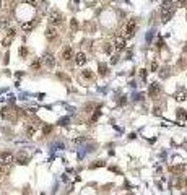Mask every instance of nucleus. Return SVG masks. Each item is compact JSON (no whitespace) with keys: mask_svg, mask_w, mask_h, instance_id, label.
<instances>
[{"mask_svg":"<svg viewBox=\"0 0 187 195\" xmlns=\"http://www.w3.org/2000/svg\"><path fill=\"white\" fill-rule=\"evenodd\" d=\"M11 163H15V156L11 153H2L0 154V164H2V166H10Z\"/></svg>","mask_w":187,"mask_h":195,"instance_id":"7ed1b4c3","label":"nucleus"},{"mask_svg":"<svg viewBox=\"0 0 187 195\" xmlns=\"http://www.w3.org/2000/svg\"><path fill=\"white\" fill-rule=\"evenodd\" d=\"M156 68H158V63H156V62H151V63H150V70H151V72H155Z\"/></svg>","mask_w":187,"mask_h":195,"instance_id":"393cba45","label":"nucleus"},{"mask_svg":"<svg viewBox=\"0 0 187 195\" xmlns=\"http://www.w3.org/2000/svg\"><path fill=\"white\" fill-rule=\"evenodd\" d=\"M161 93V86H159V83H156V81H153L151 85L148 86V94L151 98H156L158 94Z\"/></svg>","mask_w":187,"mask_h":195,"instance_id":"20e7f679","label":"nucleus"},{"mask_svg":"<svg viewBox=\"0 0 187 195\" xmlns=\"http://www.w3.org/2000/svg\"><path fill=\"white\" fill-rule=\"evenodd\" d=\"M117 59H119L117 56H111V63H117Z\"/></svg>","mask_w":187,"mask_h":195,"instance_id":"cd10ccee","label":"nucleus"},{"mask_svg":"<svg viewBox=\"0 0 187 195\" xmlns=\"http://www.w3.org/2000/svg\"><path fill=\"white\" fill-rule=\"evenodd\" d=\"M158 47H163V39L159 38V41H158Z\"/></svg>","mask_w":187,"mask_h":195,"instance_id":"7c9ffc66","label":"nucleus"},{"mask_svg":"<svg viewBox=\"0 0 187 195\" xmlns=\"http://www.w3.org/2000/svg\"><path fill=\"white\" fill-rule=\"evenodd\" d=\"M25 2H26L28 5H31L33 8H36V5H38V4H36V0H25Z\"/></svg>","mask_w":187,"mask_h":195,"instance_id":"b1692460","label":"nucleus"},{"mask_svg":"<svg viewBox=\"0 0 187 195\" xmlns=\"http://www.w3.org/2000/svg\"><path fill=\"white\" fill-rule=\"evenodd\" d=\"M26 56H28V49H26L25 46H21V47H20V57H23V59H25Z\"/></svg>","mask_w":187,"mask_h":195,"instance_id":"f3484780","label":"nucleus"},{"mask_svg":"<svg viewBox=\"0 0 187 195\" xmlns=\"http://www.w3.org/2000/svg\"><path fill=\"white\" fill-rule=\"evenodd\" d=\"M15 33H16V31H15L13 28H10V29H8V36H10V38H13V36H15Z\"/></svg>","mask_w":187,"mask_h":195,"instance_id":"bb28decb","label":"nucleus"},{"mask_svg":"<svg viewBox=\"0 0 187 195\" xmlns=\"http://www.w3.org/2000/svg\"><path fill=\"white\" fill-rule=\"evenodd\" d=\"M86 60H88V59H86V54H85V52H78L77 56H75V63H77L78 67L85 65Z\"/></svg>","mask_w":187,"mask_h":195,"instance_id":"423d86ee","label":"nucleus"},{"mask_svg":"<svg viewBox=\"0 0 187 195\" xmlns=\"http://www.w3.org/2000/svg\"><path fill=\"white\" fill-rule=\"evenodd\" d=\"M138 75H140L141 81H145V80H146V75H148V72H146V70H145V68H141L140 72H138Z\"/></svg>","mask_w":187,"mask_h":195,"instance_id":"6ab92c4d","label":"nucleus"},{"mask_svg":"<svg viewBox=\"0 0 187 195\" xmlns=\"http://www.w3.org/2000/svg\"><path fill=\"white\" fill-rule=\"evenodd\" d=\"M125 102H127V98H125V96H122V99L119 101V104H120V106H124Z\"/></svg>","mask_w":187,"mask_h":195,"instance_id":"c85d7f7f","label":"nucleus"},{"mask_svg":"<svg viewBox=\"0 0 187 195\" xmlns=\"http://www.w3.org/2000/svg\"><path fill=\"white\" fill-rule=\"evenodd\" d=\"M98 166H104V163H102V161H95V163L91 164V167H98Z\"/></svg>","mask_w":187,"mask_h":195,"instance_id":"a878e982","label":"nucleus"},{"mask_svg":"<svg viewBox=\"0 0 187 195\" xmlns=\"http://www.w3.org/2000/svg\"><path fill=\"white\" fill-rule=\"evenodd\" d=\"M135 29H137V21H135V20H129V23L125 24V29H124V39L134 38Z\"/></svg>","mask_w":187,"mask_h":195,"instance_id":"f257e3e1","label":"nucleus"},{"mask_svg":"<svg viewBox=\"0 0 187 195\" xmlns=\"http://www.w3.org/2000/svg\"><path fill=\"white\" fill-rule=\"evenodd\" d=\"M31 67H33V68H39V67H41V60H39V59H36L34 62L31 63Z\"/></svg>","mask_w":187,"mask_h":195,"instance_id":"4be33fe9","label":"nucleus"},{"mask_svg":"<svg viewBox=\"0 0 187 195\" xmlns=\"http://www.w3.org/2000/svg\"><path fill=\"white\" fill-rule=\"evenodd\" d=\"M174 98H176V101H179V102H184V101H186V99H187V93H186V91H184V90H181L179 93H176V96H174Z\"/></svg>","mask_w":187,"mask_h":195,"instance_id":"ddd939ff","label":"nucleus"},{"mask_svg":"<svg viewBox=\"0 0 187 195\" xmlns=\"http://www.w3.org/2000/svg\"><path fill=\"white\" fill-rule=\"evenodd\" d=\"M171 16H173V8H169V10H163L161 11V18H163V23H166V21H169Z\"/></svg>","mask_w":187,"mask_h":195,"instance_id":"9d476101","label":"nucleus"},{"mask_svg":"<svg viewBox=\"0 0 187 195\" xmlns=\"http://www.w3.org/2000/svg\"><path fill=\"white\" fill-rule=\"evenodd\" d=\"M114 46H116L117 51H124V49H125V39H124V38H117L116 42H114Z\"/></svg>","mask_w":187,"mask_h":195,"instance_id":"f8f14e48","label":"nucleus"},{"mask_svg":"<svg viewBox=\"0 0 187 195\" xmlns=\"http://www.w3.org/2000/svg\"><path fill=\"white\" fill-rule=\"evenodd\" d=\"M16 163H18V164H23V166L29 163V156L26 154V151H20V153H18V156H16Z\"/></svg>","mask_w":187,"mask_h":195,"instance_id":"39448f33","label":"nucleus"},{"mask_svg":"<svg viewBox=\"0 0 187 195\" xmlns=\"http://www.w3.org/2000/svg\"><path fill=\"white\" fill-rule=\"evenodd\" d=\"M91 77H93V75H91V72H90V70H85V72L81 73V78H86V80H90Z\"/></svg>","mask_w":187,"mask_h":195,"instance_id":"aec40b11","label":"nucleus"},{"mask_svg":"<svg viewBox=\"0 0 187 195\" xmlns=\"http://www.w3.org/2000/svg\"><path fill=\"white\" fill-rule=\"evenodd\" d=\"M70 24H72V28H77V21H75V20H72Z\"/></svg>","mask_w":187,"mask_h":195,"instance_id":"c756f323","label":"nucleus"},{"mask_svg":"<svg viewBox=\"0 0 187 195\" xmlns=\"http://www.w3.org/2000/svg\"><path fill=\"white\" fill-rule=\"evenodd\" d=\"M186 169V166H184V164H179V166H173L171 167V171H173V172H181V171H184Z\"/></svg>","mask_w":187,"mask_h":195,"instance_id":"dca6fc26","label":"nucleus"},{"mask_svg":"<svg viewBox=\"0 0 187 195\" xmlns=\"http://www.w3.org/2000/svg\"><path fill=\"white\" fill-rule=\"evenodd\" d=\"M43 60H44V63H46V65L49 67V68H52V67L55 65V59H54V56H52V54H46Z\"/></svg>","mask_w":187,"mask_h":195,"instance_id":"1a4fd4ad","label":"nucleus"},{"mask_svg":"<svg viewBox=\"0 0 187 195\" xmlns=\"http://www.w3.org/2000/svg\"><path fill=\"white\" fill-rule=\"evenodd\" d=\"M50 130H52V125H44V127H43V132H44V135H47V133H49Z\"/></svg>","mask_w":187,"mask_h":195,"instance_id":"5701e85b","label":"nucleus"},{"mask_svg":"<svg viewBox=\"0 0 187 195\" xmlns=\"http://www.w3.org/2000/svg\"><path fill=\"white\" fill-rule=\"evenodd\" d=\"M98 70H99V73H101L102 77H104V75L107 73V65H106V63H99V65H98Z\"/></svg>","mask_w":187,"mask_h":195,"instance_id":"2eb2a0df","label":"nucleus"},{"mask_svg":"<svg viewBox=\"0 0 187 195\" xmlns=\"http://www.w3.org/2000/svg\"><path fill=\"white\" fill-rule=\"evenodd\" d=\"M49 23L52 24V26H59V24H62V15L59 13V11H50L49 13Z\"/></svg>","mask_w":187,"mask_h":195,"instance_id":"f03ea898","label":"nucleus"},{"mask_svg":"<svg viewBox=\"0 0 187 195\" xmlns=\"http://www.w3.org/2000/svg\"><path fill=\"white\" fill-rule=\"evenodd\" d=\"M34 26H36V21L34 20H29V21H26V23L21 24V29L25 33H29L31 29H34Z\"/></svg>","mask_w":187,"mask_h":195,"instance_id":"6e6552de","label":"nucleus"},{"mask_svg":"<svg viewBox=\"0 0 187 195\" xmlns=\"http://www.w3.org/2000/svg\"><path fill=\"white\" fill-rule=\"evenodd\" d=\"M34 132H36V127H34V125H29L28 129H26V133H28V137H33V135H34Z\"/></svg>","mask_w":187,"mask_h":195,"instance_id":"a211bd4d","label":"nucleus"},{"mask_svg":"<svg viewBox=\"0 0 187 195\" xmlns=\"http://www.w3.org/2000/svg\"><path fill=\"white\" fill-rule=\"evenodd\" d=\"M11 39H13V38H10V36H7V38L4 39V42H2V44H4L5 47H8V46H10V42H11Z\"/></svg>","mask_w":187,"mask_h":195,"instance_id":"412c9836","label":"nucleus"},{"mask_svg":"<svg viewBox=\"0 0 187 195\" xmlns=\"http://www.w3.org/2000/svg\"><path fill=\"white\" fill-rule=\"evenodd\" d=\"M46 38L49 39V41H54V39L57 38V29L54 28V26H49V28L46 29Z\"/></svg>","mask_w":187,"mask_h":195,"instance_id":"0eeeda50","label":"nucleus"},{"mask_svg":"<svg viewBox=\"0 0 187 195\" xmlns=\"http://www.w3.org/2000/svg\"><path fill=\"white\" fill-rule=\"evenodd\" d=\"M186 184H187V179H186Z\"/></svg>","mask_w":187,"mask_h":195,"instance_id":"2f4dec72","label":"nucleus"},{"mask_svg":"<svg viewBox=\"0 0 187 195\" xmlns=\"http://www.w3.org/2000/svg\"><path fill=\"white\" fill-rule=\"evenodd\" d=\"M62 59H65V60L73 59V51H72V47H65L64 49V52H62Z\"/></svg>","mask_w":187,"mask_h":195,"instance_id":"9b49d317","label":"nucleus"},{"mask_svg":"<svg viewBox=\"0 0 187 195\" xmlns=\"http://www.w3.org/2000/svg\"><path fill=\"white\" fill-rule=\"evenodd\" d=\"M176 115H177L179 120H187V111H184V109H177Z\"/></svg>","mask_w":187,"mask_h":195,"instance_id":"4468645a","label":"nucleus"}]
</instances>
